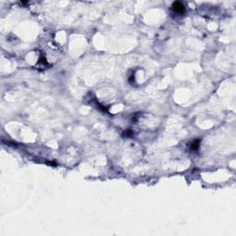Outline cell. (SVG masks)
<instances>
[{"label":"cell","instance_id":"7a4b0ae2","mask_svg":"<svg viewBox=\"0 0 236 236\" xmlns=\"http://www.w3.org/2000/svg\"><path fill=\"white\" fill-rule=\"evenodd\" d=\"M199 143H200V140L199 139H196L194 140L192 143H191L190 145V149H192V150H197L198 148H199Z\"/></svg>","mask_w":236,"mask_h":236},{"label":"cell","instance_id":"3957f363","mask_svg":"<svg viewBox=\"0 0 236 236\" xmlns=\"http://www.w3.org/2000/svg\"><path fill=\"white\" fill-rule=\"evenodd\" d=\"M124 133H126V134H125V136H126V137H127V136H131V135H132V133H133V132H132L131 130H127L126 132H124Z\"/></svg>","mask_w":236,"mask_h":236},{"label":"cell","instance_id":"6da1fadb","mask_svg":"<svg viewBox=\"0 0 236 236\" xmlns=\"http://www.w3.org/2000/svg\"><path fill=\"white\" fill-rule=\"evenodd\" d=\"M172 9H173V11L175 12V13L182 14V13H183V12L186 11V7H184V6H183L181 2H178V1L174 2L173 4H172Z\"/></svg>","mask_w":236,"mask_h":236}]
</instances>
